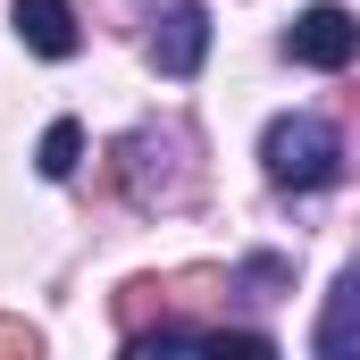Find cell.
I'll return each instance as SVG.
<instances>
[{"instance_id":"cell-1","label":"cell","mask_w":360,"mask_h":360,"mask_svg":"<svg viewBox=\"0 0 360 360\" xmlns=\"http://www.w3.org/2000/svg\"><path fill=\"white\" fill-rule=\"evenodd\" d=\"M260 168L285 193H327V184L344 176V134L327 117H276L269 134H260Z\"/></svg>"},{"instance_id":"cell-2","label":"cell","mask_w":360,"mask_h":360,"mask_svg":"<svg viewBox=\"0 0 360 360\" xmlns=\"http://www.w3.org/2000/svg\"><path fill=\"white\" fill-rule=\"evenodd\" d=\"M285 51H293L302 68L335 76V68H352V59H360V17H352V8H335V0H319V8H302V17H293Z\"/></svg>"},{"instance_id":"cell-3","label":"cell","mask_w":360,"mask_h":360,"mask_svg":"<svg viewBox=\"0 0 360 360\" xmlns=\"http://www.w3.org/2000/svg\"><path fill=\"white\" fill-rule=\"evenodd\" d=\"M201 59H210V8H201V0H168V8L151 17V68L184 84Z\"/></svg>"},{"instance_id":"cell-4","label":"cell","mask_w":360,"mask_h":360,"mask_svg":"<svg viewBox=\"0 0 360 360\" xmlns=\"http://www.w3.org/2000/svg\"><path fill=\"white\" fill-rule=\"evenodd\" d=\"M319 360H360V260L335 276V293H327V310H319Z\"/></svg>"},{"instance_id":"cell-5","label":"cell","mask_w":360,"mask_h":360,"mask_svg":"<svg viewBox=\"0 0 360 360\" xmlns=\"http://www.w3.org/2000/svg\"><path fill=\"white\" fill-rule=\"evenodd\" d=\"M17 42L34 51V59H76V8L68 0H17Z\"/></svg>"},{"instance_id":"cell-6","label":"cell","mask_w":360,"mask_h":360,"mask_svg":"<svg viewBox=\"0 0 360 360\" xmlns=\"http://www.w3.org/2000/svg\"><path fill=\"white\" fill-rule=\"evenodd\" d=\"M76 160H84V126H76V117H51V126H42V151H34V168L59 184V176H76Z\"/></svg>"},{"instance_id":"cell-7","label":"cell","mask_w":360,"mask_h":360,"mask_svg":"<svg viewBox=\"0 0 360 360\" xmlns=\"http://www.w3.org/2000/svg\"><path fill=\"white\" fill-rule=\"evenodd\" d=\"M42 352V327H25V319H0V360H34Z\"/></svg>"}]
</instances>
